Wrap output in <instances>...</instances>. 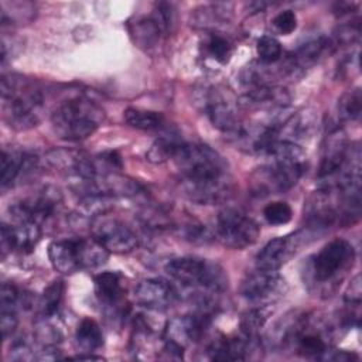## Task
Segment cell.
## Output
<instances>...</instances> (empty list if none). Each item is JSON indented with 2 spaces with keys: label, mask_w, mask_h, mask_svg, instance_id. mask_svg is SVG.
<instances>
[{
  "label": "cell",
  "mask_w": 362,
  "mask_h": 362,
  "mask_svg": "<svg viewBox=\"0 0 362 362\" xmlns=\"http://www.w3.org/2000/svg\"><path fill=\"white\" fill-rule=\"evenodd\" d=\"M263 156L267 157V164L252 175V188L257 195L288 191L307 168L305 153L293 141L276 140Z\"/></svg>",
  "instance_id": "1"
},
{
  "label": "cell",
  "mask_w": 362,
  "mask_h": 362,
  "mask_svg": "<svg viewBox=\"0 0 362 362\" xmlns=\"http://www.w3.org/2000/svg\"><path fill=\"white\" fill-rule=\"evenodd\" d=\"M0 86L4 122L16 130H27L37 126L44 107L41 88L16 74L3 75Z\"/></svg>",
  "instance_id": "2"
},
{
  "label": "cell",
  "mask_w": 362,
  "mask_h": 362,
  "mask_svg": "<svg viewBox=\"0 0 362 362\" xmlns=\"http://www.w3.org/2000/svg\"><path fill=\"white\" fill-rule=\"evenodd\" d=\"M105 120V110L93 100L75 96L64 100L51 115L55 134L68 141H79L92 136Z\"/></svg>",
  "instance_id": "3"
},
{
  "label": "cell",
  "mask_w": 362,
  "mask_h": 362,
  "mask_svg": "<svg viewBox=\"0 0 362 362\" xmlns=\"http://www.w3.org/2000/svg\"><path fill=\"white\" fill-rule=\"evenodd\" d=\"M167 274L181 286L194 288L204 298V293L221 294L228 287V276L225 270L215 262L201 257H178L165 264Z\"/></svg>",
  "instance_id": "4"
},
{
  "label": "cell",
  "mask_w": 362,
  "mask_h": 362,
  "mask_svg": "<svg viewBox=\"0 0 362 362\" xmlns=\"http://www.w3.org/2000/svg\"><path fill=\"white\" fill-rule=\"evenodd\" d=\"M173 160L181 181L201 182L229 177L226 160L206 144L181 143Z\"/></svg>",
  "instance_id": "5"
},
{
  "label": "cell",
  "mask_w": 362,
  "mask_h": 362,
  "mask_svg": "<svg viewBox=\"0 0 362 362\" xmlns=\"http://www.w3.org/2000/svg\"><path fill=\"white\" fill-rule=\"evenodd\" d=\"M354 260V246L345 239H334L313 257L310 263L311 279L322 286L337 284L352 267Z\"/></svg>",
  "instance_id": "6"
},
{
  "label": "cell",
  "mask_w": 362,
  "mask_h": 362,
  "mask_svg": "<svg viewBox=\"0 0 362 362\" xmlns=\"http://www.w3.org/2000/svg\"><path fill=\"white\" fill-rule=\"evenodd\" d=\"M259 232V225L238 209L225 208L216 218L215 235L226 247L245 249L257 240Z\"/></svg>",
  "instance_id": "7"
},
{
  "label": "cell",
  "mask_w": 362,
  "mask_h": 362,
  "mask_svg": "<svg viewBox=\"0 0 362 362\" xmlns=\"http://www.w3.org/2000/svg\"><path fill=\"white\" fill-rule=\"evenodd\" d=\"M62 204V192L54 185H45L33 195L23 198L8 206L13 222L31 221L42 225L54 216L58 206Z\"/></svg>",
  "instance_id": "8"
},
{
  "label": "cell",
  "mask_w": 362,
  "mask_h": 362,
  "mask_svg": "<svg viewBox=\"0 0 362 362\" xmlns=\"http://www.w3.org/2000/svg\"><path fill=\"white\" fill-rule=\"evenodd\" d=\"M201 106L218 130L228 133L232 137L242 130L243 124L239 119L236 105L216 88H209L202 92Z\"/></svg>",
  "instance_id": "9"
},
{
  "label": "cell",
  "mask_w": 362,
  "mask_h": 362,
  "mask_svg": "<svg viewBox=\"0 0 362 362\" xmlns=\"http://www.w3.org/2000/svg\"><path fill=\"white\" fill-rule=\"evenodd\" d=\"M92 236L109 253H129L139 245L136 233L115 218L98 216L92 221Z\"/></svg>",
  "instance_id": "10"
},
{
  "label": "cell",
  "mask_w": 362,
  "mask_h": 362,
  "mask_svg": "<svg viewBox=\"0 0 362 362\" xmlns=\"http://www.w3.org/2000/svg\"><path fill=\"white\" fill-rule=\"evenodd\" d=\"M284 287L286 281L277 272L256 269L243 279L240 294L256 305H272V303L283 296Z\"/></svg>",
  "instance_id": "11"
},
{
  "label": "cell",
  "mask_w": 362,
  "mask_h": 362,
  "mask_svg": "<svg viewBox=\"0 0 362 362\" xmlns=\"http://www.w3.org/2000/svg\"><path fill=\"white\" fill-rule=\"evenodd\" d=\"M136 303L147 310L163 311L175 304L178 294L173 284L160 277L140 281L134 290Z\"/></svg>",
  "instance_id": "12"
},
{
  "label": "cell",
  "mask_w": 362,
  "mask_h": 362,
  "mask_svg": "<svg viewBox=\"0 0 362 362\" xmlns=\"http://www.w3.org/2000/svg\"><path fill=\"white\" fill-rule=\"evenodd\" d=\"M209 324V317L205 311L194 315H181L171 318L164 329V339L171 341L185 349L189 344L197 342L204 335Z\"/></svg>",
  "instance_id": "13"
},
{
  "label": "cell",
  "mask_w": 362,
  "mask_h": 362,
  "mask_svg": "<svg viewBox=\"0 0 362 362\" xmlns=\"http://www.w3.org/2000/svg\"><path fill=\"white\" fill-rule=\"evenodd\" d=\"M37 167V157L31 153L3 148L0 158V182L1 188L13 187L18 180L30 175Z\"/></svg>",
  "instance_id": "14"
},
{
  "label": "cell",
  "mask_w": 362,
  "mask_h": 362,
  "mask_svg": "<svg viewBox=\"0 0 362 362\" xmlns=\"http://www.w3.org/2000/svg\"><path fill=\"white\" fill-rule=\"evenodd\" d=\"M181 189L191 201L204 205H214L226 201L233 194V182L230 175L212 181L188 182L181 181Z\"/></svg>",
  "instance_id": "15"
},
{
  "label": "cell",
  "mask_w": 362,
  "mask_h": 362,
  "mask_svg": "<svg viewBox=\"0 0 362 362\" xmlns=\"http://www.w3.org/2000/svg\"><path fill=\"white\" fill-rule=\"evenodd\" d=\"M297 238H276L269 240L256 256V269L277 272L296 252Z\"/></svg>",
  "instance_id": "16"
},
{
  "label": "cell",
  "mask_w": 362,
  "mask_h": 362,
  "mask_svg": "<svg viewBox=\"0 0 362 362\" xmlns=\"http://www.w3.org/2000/svg\"><path fill=\"white\" fill-rule=\"evenodd\" d=\"M48 257L52 267L62 274H72L81 270L78 239L52 242L48 246Z\"/></svg>",
  "instance_id": "17"
},
{
  "label": "cell",
  "mask_w": 362,
  "mask_h": 362,
  "mask_svg": "<svg viewBox=\"0 0 362 362\" xmlns=\"http://www.w3.org/2000/svg\"><path fill=\"white\" fill-rule=\"evenodd\" d=\"M331 47V41L321 35L317 38H313L303 45H300L287 59V69L290 72L294 71H304L310 66H313L322 55L324 52Z\"/></svg>",
  "instance_id": "18"
},
{
  "label": "cell",
  "mask_w": 362,
  "mask_h": 362,
  "mask_svg": "<svg viewBox=\"0 0 362 362\" xmlns=\"http://www.w3.org/2000/svg\"><path fill=\"white\" fill-rule=\"evenodd\" d=\"M95 283V294L100 304L106 308L120 310L122 298H123V287L120 274L116 272H103L98 274L93 280Z\"/></svg>",
  "instance_id": "19"
},
{
  "label": "cell",
  "mask_w": 362,
  "mask_h": 362,
  "mask_svg": "<svg viewBox=\"0 0 362 362\" xmlns=\"http://www.w3.org/2000/svg\"><path fill=\"white\" fill-rule=\"evenodd\" d=\"M129 31L133 41L140 48H144V49H148L157 45L161 34H164L154 14L137 17L133 23H129Z\"/></svg>",
  "instance_id": "20"
},
{
  "label": "cell",
  "mask_w": 362,
  "mask_h": 362,
  "mask_svg": "<svg viewBox=\"0 0 362 362\" xmlns=\"http://www.w3.org/2000/svg\"><path fill=\"white\" fill-rule=\"evenodd\" d=\"M42 235L41 225L31 221H21L11 223V236L14 250L27 255L34 250Z\"/></svg>",
  "instance_id": "21"
},
{
  "label": "cell",
  "mask_w": 362,
  "mask_h": 362,
  "mask_svg": "<svg viewBox=\"0 0 362 362\" xmlns=\"http://www.w3.org/2000/svg\"><path fill=\"white\" fill-rule=\"evenodd\" d=\"M75 341L82 352L92 354L103 345V332L95 320L83 318L76 328Z\"/></svg>",
  "instance_id": "22"
},
{
  "label": "cell",
  "mask_w": 362,
  "mask_h": 362,
  "mask_svg": "<svg viewBox=\"0 0 362 362\" xmlns=\"http://www.w3.org/2000/svg\"><path fill=\"white\" fill-rule=\"evenodd\" d=\"M85 156L86 154L76 150L59 148V150L49 151L45 156V163L59 173H65L75 177Z\"/></svg>",
  "instance_id": "23"
},
{
  "label": "cell",
  "mask_w": 362,
  "mask_h": 362,
  "mask_svg": "<svg viewBox=\"0 0 362 362\" xmlns=\"http://www.w3.org/2000/svg\"><path fill=\"white\" fill-rule=\"evenodd\" d=\"M113 206V198L103 194H86L81 197L76 208V216L95 219L105 215Z\"/></svg>",
  "instance_id": "24"
},
{
  "label": "cell",
  "mask_w": 362,
  "mask_h": 362,
  "mask_svg": "<svg viewBox=\"0 0 362 362\" xmlns=\"http://www.w3.org/2000/svg\"><path fill=\"white\" fill-rule=\"evenodd\" d=\"M123 117L129 126L139 130H156L164 124V116L154 110L127 107Z\"/></svg>",
  "instance_id": "25"
},
{
  "label": "cell",
  "mask_w": 362,
  "mask_h": 362,
  "mask_svg": "<svg viewBox=\"0 0 362 362\" xmlns=\"http://www.w3.org/2000/svg\"><path fill=\"white\" fill-rule=\"evenodd\" d=\"M362 113V92L359 88L345 92L337 103V116L341 122L358 120Z\"/></svg>",
  "instance_id": "26"
},
{
  "label": "cell",
  "mask_w": 362,
  "mask_h": 362,
  "mask_svg": "<svg viewBox=\"0 0 362 362\" xmlns=\"http://www.w3.org/2000/svg\"><path fill=\"white\" fill-rule=\"evenodd\" d=\"M64 281L54 280L41 294L38 307H40V317H54L58 314L62 298H64Z\"/></svg>",
  "instance_id": "27"
},
{
  "label": "cell",
  "mask_w": 362,
  "mask_h": 362,
  "mask_svg": "<svg viewBox=\"0 0 362 362\" xmlns=\"http://www.w3.org/2000/svg\"><path fill=\"white\" fill-rule=\"evenodd\" d=\"M232 42L219 33H209L204 41V52L218 64H226L232 55Z\"/></svg>",
  "instance_id": "28"
},
{
  "label": "cell",
  "mask_w": 362,
  "mask_h": 362,
  "mask_svg": "<svg viewBox=\"0 0 362 362\" xmlns=\"http://www.w3.org/2000/svg\"><path fill=\"white\" fill-rule=\"evenodd\" d=\"M181 141L173 136H161L153 141L150 148L146 153V158L153 164H163L168 160H173Z\"/></svg>",
  "instance_id": "29"
},
{
  "label": "cell",
  "mask_w": 362,
  "mask_h": 362,
  "mask_svg": "<svg viewBox=\"0 0 362 362\" xmlns=\"http://www.w3.org/2000/svg\"><path fill=\"white\" fill-rule=\"evenodd\" d=\"M270 311L267 305H257L249 311H246L240 321V332L247 338H257L259 329L263 327L269 317Z\"/></svg>",
  "instance_id": "30"
},
{
  "label": "cell",
  "mask_w": 362,
  "mask_h": 362,
  "mask_svg": "<svg viewBox=\"0 0 362 362\" xmlns=\"http://www.w3.org/2000/svg\"><path fill=\"white\" fill-rule=\"evenodd\" d=\"M194 14V25L201 28L208 27H216L219 21L228 20V8L223 4H212L201 7L199 10H195Z\"/></svg>",
  "instance_id": "31"
},
{
  "label": "cell",
  "mask_w": 362,
  "mask_h": 362,
  "mask_svg": "<svg viewBox=\"0 0 362 362\" xmlns=\"http://www.w3.org/2000/svg\"><path fill=\"white\" fill-rule=\"evenodd\" d=\"M256 52L262 64H274L281 58V44L272 35H262L256 44Z\"/></svg>",
  "instance_id": "32"
},
{
  "label": "cell",
  "mask_w": 362,
  "mask_h": 362,
  "mask_svg": "<svg viewBox=\"0 0 362 362\" xmlns=\"http://www.w3.org/2000/svg\"><path fill=\"white\" fill-rule=\"evenodd\" d=\"M263 216L270 225H286L293 216L290 205L284 201H274L264 206Z\"/></svg>",
  "instance_id": "33"
},
{
  "label": "cell",
  "mask_w": 362,
  "mask_h": 362,
  "mask_svg": "<svg viewBox=\"0 0 362 362\" xmlns=\"http://www.w3.org/2000/svg\"><path fill=\"white\" fill-rule=\"evenodd\" d=\"M272 25L276 33L281 35H288L297 27V16L293 10H283L272 20Z\"/></svg>",
  "instance_id": "34"
},
{
  "label": "cell",
  "mask_w": 362,
  "mask_h": 362,
  "mask_svg": "<svg viewBox=\"0 0 362 362\" xmlns=\"http://www.w3.org/2000/svg\"><path fill=\"white\" fill-rule=\"evenodd\" d=\"M18 324L17 310L11 307H0V329L3 338L10 337Z\"/></svg>",
  "instance_id": "35"
},
{
  "label": "cell",
  "mask_w": 362,
  "mask_h": 362,
  "mask_svg": "<svg viewBox=\"0 0 362 362\" xmlns=\"http://www.w3.org/2000/svg\"><path fill=\"white\" fill-rule=\"evenodd\" d=\"M23 296L20 290L11 284V283H3L1 290H0V307H11L16 308L18 304H21Z\"/></svg>",
  "instance_id": "36"
},
{
  "label": "cell",
  "mask_w": 362,
  "mask_h": 362,
  "mask_svg": "<svg viewBox=\"0 0 362 362\" xmlns=\"http://www.w3.org/2000/svg\"><path fill=\"white\" fill-rule=\"evenodd\" d=\"M344 298H345V301H346L349 305L359 307L361 298H362V287H361V276H359V274H356V276L351 280V283H349V286H348V288H346V291H345Z\"/></svg>",
  "instance_id": "37"
},
{
  "label": "cell",
  "mask_w": 362,
  "mask_h": 362,
  "mask_svg": "<svg viewBox=\"0 0 362 362\" xmlns=\"http://www.w3.org/2000/svg\"><path fill=\"white\" fill-rule=\"evenodd\" d=\"M10 355H11V359H14V361H28V359L34 358L28 342L24 339H20V338L13 342V345L10 348Z\"/></svg>",
  "instance_id": "38"
},
{
  "label": "cell",
  "mask_w": 362,
  "mask_h": 362,
  "mask_svg": "<svg viewBox=\"0 0 362 362\" xmlns=\"http://www.w3.org/2000/svg\"><path fill=\"white\" fill-rule=\"evenodd\" d=\"M0 247H1V257H3V259H4L8 253L14 252L13 236H11V225H7V223H3V225H1Z\"/></svg>",
  "instance_id": "39"
},
{
  "label": "cell",
  "mask_w": 362,
  "mask_h": 362,
  "mask_svg": "<svg viewBox=\"0 0 362 362\" xmlns=\"http://www.w3.org/2000/svg\"><path fill=\"white\" fill-rule=\"evenodd\" d=\"M324 361H335V362H348V361H354L358 359V355L354 352H348V351H334V349H328L325 352V355L322 356Z\"/></svg>",
  "instance_id": "40"
},
{
  "label": "cell",
  "mask_w": 362,
  "mask_h": 362,
  "mask_svg": "<svg viewBox=\"0 0 362 362\" xmlns=\"http://www.w3.org/2000/svg\"><path fill=\"white\" fill-rule=\"evenodd\" d=\"M71 359H79V361H82V359H86V361L96 359V361H100V359H103V358H102V356H96V355H93V354H88V355H76V356H74V358H71Z\"/></svg>",
  "instance_id": "41"
}]
</instances>
